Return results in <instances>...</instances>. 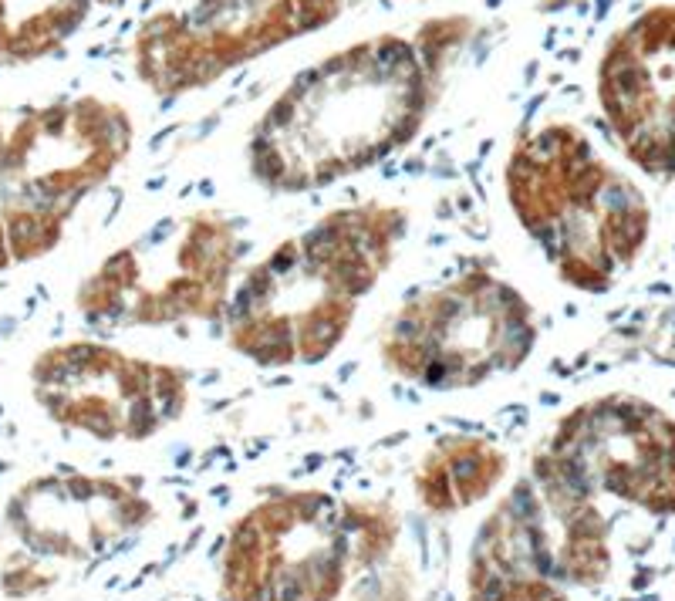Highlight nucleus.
Returning <instances> with one entry per match:
<instances>
[{"label": "nucleus", "mask_w": 675, "mask_h": 601, "mask_svg": "<svg viewBox=\"0 0 675 601\" xmlns=\"http://www.w3.org/2000/svg\"><path fill=\"white\" fill-rule=\"evenodd\" d=\"M436 91L439 58L422 41H354L301 71L270 102L247 142V169L277 196L335 186L405 149L429 119Z\"/></svg>", "instance_id": "f257e3e1"}, {"label": "nucleus", "mask_w": 675, "mask_h": 601, "mask_svg": "<svg viewBox=\"0 0 675 601\" xmlns=\"http://www.w3.org/2000/svg\"><path fill=\"white\" fill-rule=\"evenodd\" d=\"M409 233V209L358 203L328 209L236 277L223 311L230 351L260 368H304L345 344L354 314Z\"/></svg>", "instance_id": "f03ea898"}, {"label": "nucleus", "mask_w": 675, "mask_h": 601, "mask_svg": "<svg viewBox=\"0 0 675 601\" xmlns=\"http://www.w3.org/2000/svg\"><path fill=\"white\" fill-rule=\"evenodd\" d=\"M506 207L564 284L608 291L648 240V203L574 125L523 136L503 166Z\"/></svg>", "instance_id": "7ed1b4c3"}, {"label": "nucleus", "mask_w": 675, "mask_h": 601, "mask_svg": "<svg viewBox=\"0 0 675 601\" xmlns=\"http://www.w3.org/2000/svg\"><path fill=\"white\" fill-rule=\"evenodd\" d=\"M399 517L378 500L274 490L233 520L219 554L223 601H338L385 561Z\"/></svg>", "instance_id": "20e7f679"}, {"label": "nucleus", "mask_w": 675, "mask_h": 601, "mask_svg": "<svg viewBox=\"0 0 675 601\" xmlns=\"http://www.w3.org/2000/svg\"><path fill=\"white\" fill-rule=\"evenodd\" d=\"M243 240L230 217L196 209L122 243L75 291L82 321L98 335L183 321H223L240 277Z\"/></svg>", "instance_id": "39448f33"}, {"label": "nucleus", "mask_w": 675, "mask_h": 601, "mask_svg": "<svg viewBox=\"0 0 675 601\" xmlns=\"http://www.w3.org/2000/svg\"><path fill=\"white\" fill-rule=\"evenodd\" d=\"M537 335L530 301L472 264L405 297L378 335V361L399 382L459 392L513 375L534 355Z\"/></svg>", "instance_id": "423d86ee"}, {"label": "nucleus", "mask_w": 675, "mask_h": 601, "mask_svg": "<svg viewBox=\"0 0 675 601\" xmlns=\"http://www.w3.org/2000/svg\"><path fill=\"white\" fill-rule=\"evenodd\" d=\"M122 105L75 98L27 112L0 142V217L14 264L51 254L68 220L132 153Z\"/></svg>", "instance_id": "0eeeda50"}, {"label": "nucleus", "mask_w": 675, "mask_h": 601, "mask_svg": "<svg viewBox=\"0 0 675 601\" xmlns=\"http://www.w3.org/2000/svg\"><path fill=\"white\" fill-rule=\"evenodd\" d=\"M341 7L345 0H193L179 11H159L132 37L135 75L162 98L189 95L328 27Z\"/></svg>", "instance_id": "6e6552de"}, {"label": "nucleus", "mask_w": 675, "mask_h": 601, "mask_svg": "<svg viewBox=\"0 0 675 601\" xmlns=\"http://www.w3.org/2000/svg\"><path fill=\"white\" fill-rule=\"evenodd\" d=\"M31 385L37 406L61 429L98 443H146L189 406L186 368L88 338L41 351Z\"/></svg>", "instance_id": "1a4fd4ad"}, {"label": "nucleus", "mask_w": 675, "mask_h": 601, "mask_svg": "<svg viewBox=\"0 0 675 601\" xmlns=\"http://www.w3.org/2000/svg\"><path fill=\"white\" fill-rule=\"evenodd\" d=\"M605 534L591 493L540 449L530 473L480 524L466 581L523 574L594 584L608 571Z\"/></svg>", "instance_id": "9d476101"}, {"label": "nucleus", "mask_w": 675, "mask_h": 601, "mask_svg": "<svg viewBox=\"0 0 675 601\" xmlns=\"http://www.w3.org/2000/svg\"><path fill=\"white\" fill-rule=\"evenodd\" d=\"M577 486L645 510H675V426L635 399L577 406L544 449Z\"/></svg>", "instance_id": "9b49d317"}, {"label": "nucleus", "mask_w": 675, "mask_h": 601, "mask_svg": "<svg viewBox=\"0 0 675 601\" xmlns=\"http://www.w3.org/2000/svg\"><path fill=\"white\" fill-rule=\"evenodd\" d=\"M7 527L37 557L98 561L155 520L142 486L125 477H37L7 500Z\"/></svg>", "instance_id": "f8f14e48"}, {"label": "nucleus", "mask_w": 675, "mask_h": 601, "mask_svg": "<svg viewBox=\"0 0 675 601\" xmlns=\"http://www.w3.org/2000/svg\"><path fill=\"white\" fill-rule=\"evenodd\" d=\"M601 105L638 166L675 169V11L645 14L608 48Z\"/></svg>", "instance_id": "ddd939ff"}, {"label": "nucleus", "mask_w": 675, "mask_h": 601, "mask_svg": "<svg viewBox=\"0 0 675 601\" xmlns=\"http://www.w3.org/2000/svg\"><path fill=\"white\" fill-rule=\"evenodd\" d=\"M510 470V456L487 436L453 432L425 449L416 466L412 490L425 514L446 517L487 500Z\"/></svg>", "instance_id": "4468645a"}, {"label": "nucleus", "mask_w": 675, "mask_h": 601, "mask_svg": "<svg viewBox=\"0 0 675 601\" xmlns=\"http://www.w3.org/2000/svg\"><path fill=\"white\" fill-rule=\"evenodd\" d=\"M91 0H0V61H34L75 34Z\"/></svg>", "instance_id": "2eb2a0df"}, {"label": "nucleus", "mask_w": 675, "mask_h": 601, "mask_svg": "<svg viewBox=\"0 0 675 601\" xmlns=\"http://www.w3.org/2000/svg\"><path fill=\"white\" fill-rule=\"evenodd\" d=\"M466 601H567L557 581L547 578H480L466 581Z\"/></svg>", "instance_id": "dca6fc26"}]
</instances>
